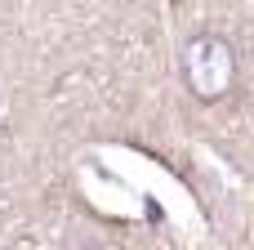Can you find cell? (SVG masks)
Wrapping results in <instances>:
<instances>
[{"label": "cell", "mask_w": 254, "mask_h": 250, "mask_svg": "<svg viewBox=\"0 0 254 250\" xmlns=\"http://www.w3.org/2000/svg\"><path fill=\"white\" fill-rule=\"evenodd\" d=\"M183 85L201 98V103H223L232 89H237V49L228 36L219 31H196L188 45H183Z\"/></svg>", "instance_id": "1"}]
</instances>
